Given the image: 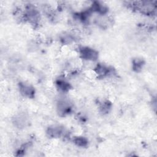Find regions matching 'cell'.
<instances>
[{"label":"cell","instance_id":"8","mask_svg":"<svg viewBox=\"0 0 157 157\" xmlns=\"http://www.w3.org/2000/svg\"><path fill=\"white\" fill-rule=\"evenodd\" d=\"M74 143L79 146V147H85L87 144H88V141L87 140L83 137H77L76 138H75L74 139Z\"/></svg>","mask_w":157,"mask_h":157},{"label":"cell","instance_id":"4","mask_svg":"<svg viewBox=\"0 0 157 157\" xmlns=\"http://www.w3.org/2000/svg\"><path fill=\"white\" fill-rule=\"evenodd\" d=\"M58 109L59 113H61L64 115L69 112L71 107L69 104V102H66V101H59L58 103Z\"/></svg>","mask_w":157,"mask_h":157},{"label":"cell","instance_id":"5","mask_svg":"<svg viewBox=\"0 0 157 157\" xmlns=\"http://www.w3.org/2000/svg\"><path fill=\"white\" fill-rule=\"evenodd\" d=\"M49 136L52 137H59L61 134L62 133V130L59 127H53V128H50L48 129V131L47 132Z\"/></svg>","mask_w":157,"mask_h":157},{"label":"cell","instance_id":"3","mask_svg":"<svg viewBox=\"0 0 157 157\" xmlns=\"http://www.w3.org/2000/svg\"><path fill=\"white\" fill-rule=\"evenodd\" d=\"M95 69L96 74L101 77L107 76L111 73V70L108 67L101 64H98Z\"/></svg>","mask_w":157,"mask_h":157},{"label":"cell","instance_id":"7","mask_svg":"<svg viewBox=\"0 0 157 157\" xmlns=\"http://www.w3.org/2000/svg\"><path fill=\"white\" fill-rule=\"evenodd\" d=\"M56 84L59 89L63 91H67L69 89V84L64 80H59Z\"/></svg>","mask_w":157,"mask_h":157},{"label":"cell","instance_id":"1","mask_svg":"<svg viewBox=\"0 0 157 157\" xmlns=\"http://www.w3.org/2000/svg\"><path fill=\"white\" fill-rule=\"evenodd\" d=\"M79 53L82 59L88 61H94L98 56V53L94 49L88 47H83L80 48Z\"/></svg>","mask_w":157,"mask_h":157},{"label":"cell","instance_id":"6","mask_svg":"<svg viewBox=\"0 0 157 157\" xmlns=\"http://www.w3.org/2000/svg\"><path fill=\"white\" fill-rule=\"evenodd\" d=\"M144 65V61L141 59H134L132 62V68L133 69L136 71L139 72V71L141 70Z\"/></svg>","mask_w":157,"mask_h":157},{"label":"cell","instance_id":"2","mask_svg":"<svg viewBox=\"0 0 157 157\" xmlns=\"http://www.w3.org/2000/svg\"><path fill=\"white\" fill-rule=\"evenodd\" d=\"M20 91L21 94L28 98H33L34 94V88L31 86L25 83H20Z\"/></svg>","mask_w":157,"mask_h":157}]
</instances>
